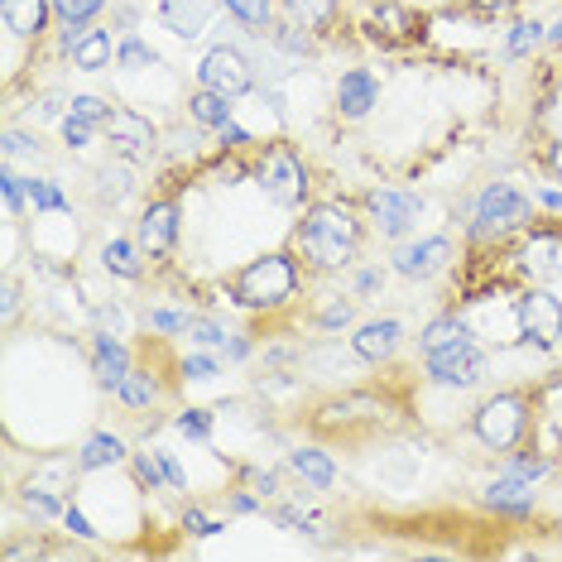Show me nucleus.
I'll list each match as a JSON object with an SVG mask.
<instances>
[{
	"instance_id": "36",
	"label": "nucleus",
	"mask_w": 562,
	"mask_h": 562,
	"mask_svg": "<svg viewBox=\"0 0 562 562\" xmlns=\"http://www.w3.org/2000/svg\"><path fill=\"white\" fill-rule=\"evenodd\" d=\"M543 40H548L543 24H515V34L505 40V54H509V58H524L533 44H543Z\"/></svg>"
},
{
	"instance_id": "2",
	"label": "nucleus",
	"mask_w": 562,
	"mask_h": 562,
	"mask_svg": "<svg viewBox=\"0 0 562 562\" xmlns=\"http://www.w3.org/2000/svg\"><path fill=\"white\" fill-rule=\"evenodd\" d=\"M293 289H299V265H293V255L274 250V255H260V260H250L246 270L236 279V303L240 308H279V303L293 299Z\"/></svg>"
},
{
	"instance_id": "30",
	"label": "nucleus",
	"mask_w": 562,
	"mask_h": 562,
	"mask_svg": "<svg viewBox=\"0 0 562 562\" xmlns=\"http://www.w3.org/2000/svg\"><path fill=\"white\" fill-rule=\"evenodd\" d=\"M193 341H198V351H232V341H236V331H226L222 323H212V317H198L193 323Z\"/></svg>"
},
{
	"instance_id": "43",
	"label": "nucleus",
	"mask_w": 562,
	"mask_h": 562,
	"mask_svg": "<svg viewBox=\"0 0 562 562\" xmlns=\"http://www.w3.org/2000/svg\"><path fill=\"white\" fill-rule=\"evenodd\" d=\"M5 159H40V145L24 131H5Z\"/></svg>"
},
{
	"instance_id": "57",
	"label": "nucleus",
	"mask_w": 562,
	"mask_h": 562,
	"mask_svg": "<svg viewBox=\"0 0 562 562\" xmlns=\"http://www.w3.org/2000/svg\"><path fill=\"white\" fill-rule=\"evenodd\" d=\"M548 40H553V44H562V20L553 24V30H548Z\"/></svg>"
},
{
	"instance_id": "25",
	"label": "nucleus",
	"mask_w": 562,
	"mask_h": 562,
	"mask_svg": "<svg viewBox=\"0 0 562 562\" xmlns=\"http://www.w3.org/2000/svg\"><path fill=\"white\" fill-rule=\"evenodd\" d=\"M467 337H471V331H467L462 317H438V323H428V327H424V337H418V347H424V356H432V351L457 347V341H467Z\"/></svg>"
},
{
	"instance_id": "54",
	"label": "nucleus",
	"mask_w": 562,
	"mask_h": 562,
	"mask_svg": "<svg viewBox=\"0 0 562 562\" xmlns=\"http://www.w3.org/2000/svg\"><path fill=\"white\" fill-rule=\"evenodd\" d=\"M222 139H226V145H246V131H236V125H226V131H222Z\"/></svg>"
},
{
	"instance_id": "10",
	"label": "nucleus",
	"mask_w": 562,
	"mask_h": 562,
	"mask_svg": "<svg viewBox=\"0 0 562 562\" xmlns=\"http://www.w3.org/2000/svg\"><path fill=\"white\" fill-rule=\"evenodd\" d=\"M101 131H106V145L116 149L121 159H131V164H145L149 155H155V125H149L145 116H139V111H111V121L101 125Z\"/></svg>"
},
{
	"instance_id": "26",
	"label": "nucleus",
	"mask_w": 562,
	"mask_h": 562,
	"mask_svg": "<svg viewBox=\"0 0 562 562\" xmlns=\"http://www.w3.org/2000/svg\"><path fill=\"white\" fill-rule=\"evenodd\" d=\"M101 260H106V270H111V274H121V279H139V274H145L135 240H111V246L101 250Z\"/></svg>"
},
{
	"instance_id": "47",
	"label": "nucleus",
	"mask_w": 562,
	"mask_h": 562,
	"mask_svg": "<svg viewBox=\"0 0 562 562\" xmlns=\"http://www.w3.org/2000/svg\"><path fill=\"white\" fill-rule=\"evenodd\" d=\"M351 317V303H331V308L323 313V327H341Z\"/></svg>"
},
{
	"instance_id": "45",
	"label": "nucleus",
	"mask_w": 562,
	"mask_h": 562,
	"mask_svg": "<svg viewBox=\"0 0 562 562\" xmlns=\"http://www.w3.org/2000/svg\"><path fill=\"white\" fill-rule=\"evenodd\" d=\"M0 299H5V303H0V317H5V323H15V317H20V289L5 284V289H0Z\"/></svg>"
},
{
	"instance_id": "12",
	"label": "nucleus",
	"mask_w": 562,
	"mask_h": 562,
	"mask_svg": "<svg viewBox=\"0 0 562 562\" xmlns=\"http://www.w3.org/2000/svg\"><path fill=\"white\" fill-rule=\"evenodd\" d=\"M135 471L149 491H188V476L169 447H145V452L135 457Z\"/></svg>"
},
{
	"instance_id": "11",
	"label": "nucleus",
	"mask_w": 562,
	"mask_h": 562,
	"mask_svg": "<svg viewBox=\"0 0 562 562\" xmlns=\"http://www.w3.org/2000/svg\"><path fill=\"white\" fill-rule=\"evenodd\" d=\"M447 260H452V240L447 236H428V240H414V246L394 250V270L404 279H428V274H438Z\"/></svg>"
},
{
	"instance_id": "9",
	"label": "nucleus",
	"mask_w": 562,
	"mask_h": 562,
	"mask_svg": "<svg viewBox=\"0 0 562 562\" xmlns=\"http://www.w3.org/2000/svg\"><path fill=\"white\" fill-rule=\"evenodd\" d=\"M471 216H476V232H519V226L529 222V202L509 183H491V188H481Z\"/></svg>"
},
{
	"instance_id": "35",
	"label": "nucleus",
	"mask_w": 562,
	"mask_h": 562,
	"mask_svg": "<svg viewBox=\"0 0 562 562\" xmlns=\"http://www.w3.org/2000/svg\"><path fill=\"white\" fill-rule=\"evenodd\" d=\"M101 5H106V0H54V10H58L63 24H87V20H97Z\"/></svg>"
},
{
	"instance_id": "56",
	"label": "nucleus",
	"mask_w": 562,
	"mask_h": 562,
	"mask_svg": "<svg viewBox=\"0 0 562 562\" xmlns=\"http://www.w3.org/2000/svg\"><path fill=\"white\" fill-rule=\"evenodd\" d=\"M476 5H485V10H501V5H509V0H476Z\"/></svg>"
},
{
	"instance_id": "49",
	"label": "nucleus",
	"mask_w": 562,
	"mask_h": 562,
	"mask_svg": "<svg viewBox=\"0 0 562 562\" xmlns=\"http://www.w3.org/2000/svg\"><path fill=\"white\" fill-rule=\"evenodd\" d=\"M188 529L193 533H222V524L207 519V515H188Z\"/></svg>"
},
{
	"instance_id": "19",
	"label": "nucleus",
	"mask_w": 562,
	"mask_h": 562,
	"mask_svg": "<svg viewBox=\"0 0 562 562\" xmlns=\"http://www.w3.org/2000/svg\"><path fill=\"white\" fill-rule=\"evenodd\" d=\"M0 20H5L10 34H20V40H30V34L44 30L48 20V0H0Z\"/></svg>"
},
{
	"instance_id": "20",
	"label": "nucleus",
	"mask_w": 562,
	"mask_h": 562,
	"mask_svg": "<svg viewBox=\"0 0 562 562\" xmlns=\"http://www.w3.org/2000/svg\"><path fill=\"white\" fill-rule=\"evenodd\" d=\"M524 270L539 279V284H553V279L562 274V240L558 236L529 240V250H524Z\"/></svg>"
},
{
	"instance_id": "34",
	"label": "nucleus",
	"mask_w": 562,
	"mask_h": 562,
	"mask_svg": "<svg viewBox=\"0 0 562 562\" xmlns=\"http://www.w3.org/2000/svg\"><path fill=\"white\" fill-rule=\"evenodd\" d=\"M116 58H121V68H159V54L145 40H135V34L116 48Z\"/></svg>"
},
{
	"instance_id": "37",
	"label": "nucleus",
	"mask_w": 562,
	"mask_h": 562,
	"mask_svg": "<svg viewBox=\"0 0 562 562\" xmlns=\"http://www.w3.org/2000/svg\"><path fill=\"white\" fill-rule=\"evenodd\" d=\"M155 331H164V337H173V331H188L198 323V317H188V313H178V308H149V317H145Z\"/></svg>"
},
{
	"instance_id": "1",
	"label": "nucleus",
	"mask_w": 562,
	"mask_h": 562,
	"mask_svg": "<svg viewBox=\"0 0 562 562\" xmlns=\"http://www.w3.org/2000/svg\"><path fill=\"white\" fill-rule=\"evenodd\" d=\"M356 240H361V232H356V216L347 207H331V202L313 207L299 222V250L308 255L317 270H341V265L356 255Z\"/></svg>"
},
{
	"instance_id": "3",
	"label": "nucleus",
	"mask_w": 562,
	"mask_h": 562,
	"mask_svg": "<svg viewBox=\"0 0 562 562\" xmlns=\"http://www.w3.org/2000/svg\"><path fill=\"white\" fill-rule=\"evenodd\" d=\"M255 183H260V193L274 202V207H299L303 198H308V178H303V164L293 159V149H270V155L260 159V169H255Z\"/></svg>"
},
{
	"instance_id": "33",
	"label": "nucleus",
	"mask_w": 562,
	"mask_h": 562,
	"mask_svg": "<svg viewBox=\"0 0 562 562\" xmlns=\"http://www.w3.org/2000/svg\"><path fill=\"white\" fill-rule=\"evenodd\" d=\"M274 519L284 524V529H299V533H317V529H323V515H317V509H299V505H279Z\"/></svg>"
},
{
	"instance_id": "31",
	"label": "nucleus",
	"mask_w": 562,
	"mask_h": 562,
	"mask_svg": "<svg viewBox=\"0 0 562 562\" xmlns=\"http://www.w3.org/2000/svg\"><path fill=\"white\" fill-rule=\"evenodd\" d=\"M116 400L125 404V408H145L149 400H155V380L149 375H139V370H131V375L116 385Z\"/></svg>"
},
{
	"instance_id": "40",
	"label": "nucleus",
	"mask_w": 562,
	"mask_h": 562,
	"mask_svg": "<svg viewBox=\"0 0 562 562\" xmlns=\"http://www.w3.org/2000/svg\"><path fill=\"white\" fill-rule=\"evenodd\" d=\"M72 116H82L92 125H106L111 111H106V101H101V97H72Z\"/></svg>"
},
{
	"instance_id": "17",
	"label": "nucleus",
	"mask_w": 562,
	"mask_h": 562,
	"mask_svg": "<svg viewBox=\"0 0 562 562\" xmlns=\"http://www.w3.org/2000/svg\"><path fill=\"white\" fill-rule=\"evenodd\" d=\"M68 54H72V63H78L82 72H101L111 63V54H116V44H111L106 30H82V24H72Z\"/></svg>"
},
{
	"instance_id": "51",
	"label": "nucleus",
	"mask_w": 562,
	"mask_h": 562,
	"mask_svg": "<svg viewBox=\"0 0 562 562\" xmlns=\"http://www.w3.org/2000/svg\"><path fill=\"white\" fill-rule=\"evenodd\" d=\"M380 289V274L375 270H361V274H356V293H375Z\"/></svg>"
},
{
	"instance_id": "46",
	"label": "nucleus",
	"mask_w": 562,
	"mask_h": 562,
	"mask_svg": "<svg viewBox=\"0 0 562 562\" xmlns=\"http://www.w3.org/2000/svg\"><path fill=\"white\" fill-rule=\"evenodd\" d=\"M509 471H519V476H539V471H548V457H519V462L515 467H509Z\"/></svg>"
},
{
	"instance_id": "32",
	"label": "nucleus",
	"mask_w": 562,
	"mask_h": 562,
	"mask_svg": "<svg viewBox=\"0 0 562 562\" xmlns=\"http://www.w3.org/2000/svg\"><path fill=\"white\" fill-rule=\"evenodd\" d=\"M0 198H5V207L10 216H20L24 207H30V178H20V173H0Z\"/></svg>"
},
{
	"instance_id": "8",
	"label": "nucleus",
	"mask_w": 562,
	"mask_h": 562,
	"mask_svg": "<svg viewBox=\"0 0 562 562\" xmlns=\"http://www.w3.org/2000/svg\"><path fill=\"white\" fill-rule=\"evenodd\" d=\"M428 380L432 385H447V390H471L485 380V351L476 341H457V347L447 351H432L428 356Z\"/></svg>"
},
{
	"instance_id": "13",
	"label": "nucleus",
	"mask_w": 562,
	"mask_h": 562,
	"mask_svg": "<svg viewBox=\"0 0 562 562\" xmlns=\"http://www.w3.org/2000/svg\"><path fill=\"white\" fill-rule=\"evenodd\" d=\"M400 341H404V327L394 323V317H375V323L356 327L351 351L361 356V361H390V356L400 351Z\"/></svg>"
},
{
	"instance_id": "22",
	"label": "nucleus",
	"mask_w": 562,
	"mask_h": 562,
	"mask_svg": "<svg viewBox=\"0 0 562 562\" xmlns=\"http://www.w3.org/2000/svg\"><path fill=\"white\" fill-rule=\"evenodd\" d=\"M485 505L491 509H529L533 505V491H529V476H519V471H509V476L491 481V491H485Z\"/></svg>"
},
{
	"instance_id": "24",
	"label": "nucleus",
	"mask_w": 562,
	"mask_h": 562,
	"mask_svg": "<svg viewBox=\"0 0 562 562\" xmlns=\"http://www.w3.org/2000/svg\"><path fill=\"white\" fill-rule=\"evenodd\" d=\"M78 462H82V471H106V467L125 462V442H121V438H111V432H92V438L82 442Z\"/></svg>"
},
{
	"instance_id": "23",
	"label": "nucleus",
	"mask_w": 562,
	"mask_h": 562,
	"mask_svg": "<svg viewBox=\"0 0 562 562\" xmlns=\"http://www.w3.org/2000/svg\"><path fill=\"white\" fill-rule=\"evenodd\" d=\"M226 101H232V97L198 87V97H193V106H188V116H193V125H202V131H226V125H232V106H226Z\"/></svg>"
},
{
	"instance_id": "48",
	"label": "nucleus",
	"mask_w": 562,
	"mask_h": 562,
	"mask_svg": "<svg viewBox=\"0 0 562 562\" xmlns=\"http://www.w3.org/2000/svg\"><path fill=\"white\" fill-rule=\"evenodd\" d=\"M63 519H68V529L78 533V539H92V524L82 519V509H68V515H63Z\"/></svg>"
},
{
	"instance_id": "15",
	"label": "nucleus",
	"mask_w": 562,
	"mask_h": 562,
	"mask_svg": "<svg viewBox=\"0 0 562 562\" xmlns=\"http://www.w3.org/2000/svg\"><path fill=\"white\" fill-rule=\"evenodd\" d=\"M173 240H178V207L173 202H155L145 212V222H139V250L164 255V250H173Z\"/></svg>"
},
{
	"instance_id": "27",
	"label": "nucleus",
	"mask_w": 562,
	"mask_h": 562,
	"mask_svg": "<svg viewBox=\"0 0 562 562\" xmlns=\"http://www.w3.org/2000/svg\"><path fill=\"white\" fill-rule=\"evenodd\" d=\"M20 509H24L30 519H44V524L58 519V515H68L58 495H54V491H40V485H24V491H20Z\"/></svg>"
},
{
	"instance_id": "29",
	"label": "nucleus",
	"mask_w": 562,
	"mask_h": 562,
	"mask_svg": "<svg viewBox=\"0 0 562 562\" xmlns=\"http://www.w3.org/2000/svg\"><path fill=\"white\" fill-rule=\"evenodd\" d=\"M289 15L303 24V30H323V24L337 15V0H284Z\"/></svg>"
},
{
	"instance_id": "52",
	"label": "nucleus",
	"mask_w": 562,
	"mask_h": 562,
	"mask_svg": "<svg viewBox=\"0 0 562 562\" xmlns=\"http://www.w3.org/2000/svg\"><path fill=\"white\" fill-rule=\"evenodd\" d=\"M232 509H236V515H255V509H260V501H255V495H236Z\"/></svg>"
},
{
	"instance_id": "39",
	"label": "nucleus",
	"mask_w": 562,
	"mask_h": 562,
	"mask_svg": "<svg viewBox=\"0 0 562 562\" xmlns=\"http://www.w3.org/2000/svg\"><path fill=\"white\" fill-rule=\"evenodd\" d=\"M216 370H222V356H216V351H198V356H188V361H183L188 380H212Z\"/></svg>"
},
{
	"instance_id": "4",
	"label": "nucleus",
	"mask_w": 562,
	"mask_h": 562,
	"mask_svg": "<svg viewBox=\"0 0 562 562\" xmlns=\"http://www.w3.org/2000/svg\"><path fill=\"white\" fill-rule=\"evenodd\" d=\"M515 327H519L524 341H533V347H558L562 341V299H553L548 284L529 289L515 303Z\"/></svg>"
},
{
	"instance_id": "16",
	"label": "nucleus",
	"mask_w": 562,
	"mask_h": 562,
	"mask_svg": "<svg viewBox=\"0 0 562 562\" xmlns=\"http://www.w3.org/2000/svg\"><path fill=\"white\" fill-rule=\"evenodd\" d=\"M159 15L178 40H198V34H207L212 0H159Z\"/></svg>"
},
{
	"instance_id": "38",
	"label": "nucleus",
	"mask_w": 562,
	"mask_h": 562,
	"mask_svg": "<svg viewBox=\"0 0 562 562\" xmlns=\"http://www.w3.org/2000/svg\"><path fill=\"white\" fill-rule=\"evenodd\" d=\"M178 432H183V438L207 442L212 438V414H207V408H188V414L178 418Z\"/></svg>"
},
{
	"instance_id": "5",
	"label": "nucleus",
	"mask_w": 562,
	"mask_h": 562,
	"mask_svg": "<svg viewBox=\"0 0 562 562\" xmlns=\"http://www.w3.org/2000/svg\"><path fill=\"white\" fill-rule=\"evenodd\" d=\"M524 424H529V404H524L519 394H495L476 414V438L485 447H495V452H509V447L524 438Z\"/></svg>"
},
{
	"instance_id": "55",
	"label": "nucleus",
	"mask_w": 562,
	"mask_h": 562,
	"mask_svg": "<svg viewBox=\"0 0 562 562\" xmlns=\"http://www.w3.org/2000/svg\"><path fill=\"white\" fill-rule=\"evenodd\" d=\"M548 169H553L562 178V145H553V155H548Z\"/></svg>"
},
{
	"instance_id": "14",
	"label": "nucleus",
	"mask_w": 562,
	"mask_h": 562,
	"mask_svg": "<svg viewBox=\"0 0 562 562\" xmlns=\"http://www.w3.org/2000/svg\"><path fill=\"white\" fill-rule=\"evenodd\" d=\"M92 370H97L101 390H111V394H116V385L131 375V351H125V341H116V331H97V341H92Z\"/></svg>"
},
{
	"instance_id": "41",
	"label": "nucleus",
	"mask_w": 562,
	"mask_h": 562,
	"mask_svg": "<svg viewBox=\"0 0 562 562\" xmlns=\"http://www.w3.org/2000/svg\"><path fill=\"white\" fill-rule=\"evenodd\" d=\"M30 202H34V207H54V212L68 207L58 188H54V183H44V178H30Z\"/></svg>"
},
{
	"instance_id": "50",
	"label": "nucleus",
	"mask_w": 562,
	"mask_h": 562,
	"mask_svg": "<svg viewBox=\"0 0 562 562\" xmlns=\"http://www.w3.org/2000/svg\"><path fill=\"white\" fill-rule=\"evenodd\" d=\"M539 202H543L548 212H562V188H548V183H543V188H539Z\"/></svg>"
},
{
	"instance_id": "18",
	"label": "nucleus",
	"mask_w": 562,
	"mask_h": 562,
	"mask_svg": "<svg viewBox=\"0 0 562 562\" xmlns=\"http://www.w3.org/2000/svg\"><path fill=\"white\" fill-rule=\"evenodd\" d=\"M375 97H380V87H375V78H370L366 68H351L347 78H341V87H337V106H341V116L347 121H366L370 111H375Z\"/></svg>"
},
{
	"instance_id": "42",
	"label": "nucleus",
	"mask_w": 562,
	"mask_h": 562,
	"mask_svg": "<svg viewBox=\"0 0 562 562\" xmlns=\"http://www.w3.org/2000/svg\"><path fill=\"white\" fill-rule=\"evenodd\" d=\"M92 131H97V125L82 121V116H68V121H63V139H68L72 149H87V145H92Z\"/></svg>"
},
{
	"instance_id": "21",
	"label": "nucleus",
	"mask_w": 562,
	"mask_h": 562,
	"mask_svg": "<svg viewBox=\"0 0 562 562\" xmlns=\"http://www.w3.org/2000/svg\"><path fill=\"white\" fill-rule=\"evenodd\" d=\"M289 467L299 471V476L308 481V485H317V491H327V485L337 481V467H331V457L323 452V447H293Z\"/></svg>"
},
{
	"instance_id": "28",
	"label": "nucleus",
	"mask_w": 562,
	"mask_h": 562,
	"mask_svg": "<svg viewBox=\"0 0 562 562\" xmlns=\"http://www.w3.org/2000/svg\"><path fill=\"white\" fill-rule=\"evenodd\" d=\"M222 10L240 30H270V0H222Z\"/></svg>"
},
{
	"instance_id": "7",
	"label": "nucleus",
	"mask_w": 562,
	"mask_h": 562,
	"mask_svg": "<svg viewBox=\"0 0 562 562\" xmlns=\"http://www.w3.org/2000/svg\"><path fill=\"white\" fill-rule=\"evenodd\" d=\"M366 216L380 226V236H408L424 222V198L408 188H375L366 198Z\"/></svg>"
},
{
	"instance_id": "53",
	"label": "nucleus",
	"mask_w": 562,
	"mask_h": 562,
	"mask_svg": "<svg viewBox=\"0 0 562 562\" xmlns=\"http://www.w3.org/2000/svg\"><path fill=\"white\" fill-rule=\"evenodd\" d=\"M380 20H385V24H408V15H404V10H394V5H380Z\"/></svg>"
},
{
	"instance_id": "44",
	"label": "nucleus",
	"mask_w": 562,
	"mask_h": 562,
	"mask_svg": "<svg viewBox=\"0 0 562 562\" xmlns=\"http://www.w3.org/2000/svg\"><path fill=\"white\" fill-rule=\"evenodd\" d=\"M274 44H279V48H289V54H308V34L289 30V24H284V30H274Z\"/></svg>"
},
{
	"instance_id": "6",
	"label": "nucleus",
	"mask_w": 562,
	"mask_h": 562,
	"mask_svg": "<svg viewBox=\"0 0 562 562\" xmlns=\"http://www.w3.org/2000/svg\"><path fill=\"white\" fill-rule=\"evenodd\" d=\"M198 87H207V92H222V97H246L250 87H255V68H250V58L240 54V48L216 44L198 63Z\"/></svg>"
}]
</instances>
